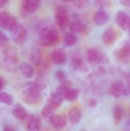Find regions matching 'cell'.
I'll list each match as a JSON object with an SVG mask.
<instances>
[{"label":"cell","instance_id":"obj_15","mask_svg":"<svg viewBox=\"0 0 130 131\" xmlns=\"http://www.w3.org/2000/svg\"><path fill=\"white\" fill-rule=\"evenodd\" d=\"M82 117V112L77 107H72L68 113V119L71 124L75 125L78 124Z\"/></svg>","mask_w":130,"mask_h":131},{"label":"cell","instance_id":"obj_3","mask_svg":"<svg viewBox=\"0 0 130 131\" xmlns=\"http://www.w3.org/2000/svg\"><path fill=\"white\" fill-rule=\"evenodd\" d=\"M55 21L57 26L61 28H66L69 25V16H68V10L64 6H58L55 11L54 15Z\"/></svg>","mask_w":130,"mask_h":131},{"label":"cell","instance_id":"obj_12","mask_svg":"<svg viewBox=\"0 0 130 131\" xmlns=\"http://www.w3.org/2000/svg\"><path fill=\"white\" fill-rule=\"evenodd\" d=\"M64 97V95L60 93L59 91H56L55 92L52 93L51 94V96L49 97L47 104H48L49 106H51V107H53L54 109L58 107L63 102Z\"/></svg>","mask_w":130,"mask_h":131},{"label":"cell","instance_id":"obj_14","mask_svg":"<svg viewBox=\"0 0 130 131\" xmlns=\"http://www.w3.org/2000/svg\"><path fill=\"white\" fill-rule=\"evenodd\" d=\"M51 61L56 64H63L67 61V55L62 49H56L51 54Z\"/></svg>","mask_w":130,"mask_h":131},{"label":"cell","instance_id":"obj_16","mask_svg":"<svg viewBox=\"0 0 130 131\" xmlns=\"http://www.w3.org/2000/svg\"><path fill=\"white\" fill-rule=\"evenodd\" d=\"M109 18L110 17L108 13L103 10H100L96 12L93 17V20L94 23L97 25H103L107 24L109 21Z\"/></svg>","mask_w":130,"mask_h":131},{"label":"cell","instance_id":"obj_26","mask_svg":"<svg viewBox=\"0 0 130 131\" xmlns=\"http://www.w3.org/2000/svg\"><path fill=\"white\" fill-rule=\"evenodd\" d=\"M54 109L53 107H51V106H49L48 104H46L45 107H44V108L41 110V114L44 117L50 120L54 115Z\"/></svg>","mask_w":130,"mask_h":131},{"label":"cell","instance_id":"obj_5","mask_svg":"<svg viewBox=\"0 0 130 131\" xmlns=\"http://www.w3.org/2000/svg\"><path fill=\"white\" fill-rule=\"evenodd\" d=\"M17 23L16 18L8 12H0V28L10 31Z\"/></svg>","mask_w":130,"mask_h":131},{"label":"cell","instance_id":"obj_6","mask_svg":"<svg viewBox=\"0 0 130 131\" xmlns=\"http://www.w3.org/2000/svg\"><path fill=\"white\" fill-rule=\"evenodd\" d=\"M87 59L88 62H90V64H93L104 63V62H107L109 61L107 57L103 52H101L100 50L94 48H91L87 50Z\"/></svg>","mask_w":130,"mask_h":131},{"label":"cell","instance_id":"obj_10","mask_svg":"<svg viewBox=\"0 0 130 131\" xmlns=\"http://www.w3.org/2000/svg\"><path fill=\"white\" fill-rule=\"evenodd\" d=\"M116 21L119 27H120L123 30H128L129 25L130 17L129 15L124 11H119L116 16Z\"/></svg>","mask_w":130,"mask_h":131},{"label":"cell","instance_id":"obj_2","mask_svg":"<svg viewBox=\"0 0 130 131\" xmlns=\"http://www.w3.org/2000/svg\"><path fill=\"white\" fill-rule=\"evenodd\" d=\"M39 40L44 46H51L59 41V34L56 28L53 27H45L39 33Z\"/></svg>","mask_w":130,"mask_h":131},{"label":"cell","instance_id":"obj_1","mask_svg":"<svg viewBox=\"0 0 130 131\" xmlns=\"http://www.w3.org/2000/svg\"><path fill=\"white\" fill-rule=\"evenodd\" d=\"M41 87L35 82L27 83L22 91V99L25 102L30 104H36L41 102Z\"/></svg>","mask_w":130,"mask_h":131},{"label":"cell","instance_id":"obj_30","mask_svg":"<svg viewBox=\"0 0 130 131\" xmlns=\"http://www.w3.org/2000/svg\"><path fill=\"white\" fill-rule=\"evenodd\" d=\"M120 3L126 7H130V0H119Z\"/></svg>","mask_w":130,"mask_h":131},{"label":"cell","instance_id":"obj_31","mask_svg":"<svg viewBox=\"0 0 130 131\" xmlns=\"http://www.w3.org/2000/svg\"><path fill=\"white\" fill-rule=\"evenodd\" d=\"M5 85V84L4 79H3L2 77H0V91H2L4 89Z\"/></svg>","mask_w":130,"mask_h":131},{"label":"cell","instance_id":"obj_13","mask_svg":"<svg viewBox=\"0 0 130 131\" xmlns=\"http://www.w3.org/2000/svg\"><path fill=\"white\" fill-rule=\"evenodd\" d=\"M50 122L53 127L56 129H62L66 127L67 120L65 115L57 114V115H54L50 119Z\"/></svg>","mask_w":130,"mask_h":131},{"label":"cell","instance_id":"obj_22","mask_svg":"<svg viewBox=\"0 0 130 131\" xmlns=\"http://www.w3.org/2000/svg\"><path fill=\"white\" fill-rule=\"evenodd\" d=\"M41 122L40 118L35 116L31 117V118L29 120L28 123L27 129L28 130H41Z\"/></svg>","mask_w":130,"mask_h":131},{"label":"cell","instance_id":"obj_27","mask_svg":"<svg viewBox=\"0 0 130 131\" xmlns=\"http://www.w3.org/2000/svg\"><path fill=\"white\" fill-rule=\"evenodd\" d=\"M8 41H9L8 37L0 31V46L5 45Z\"/></svg>","mask_w":130,"mask_h":131},{"label":"cell","instance_id":"obj_20","mask_svg":"<svg viewBox=\"0 0 130 131\" xmlns=\"http://www.w3.org/2000/svg\"><path fill=\"white\" fill-rule=\"evenodd\" d=\"M12 115L18 120H24L27 117V111L21 104L15 105L12 111Z\"/></svg>","mask_w":130,"mask_h":131},{"label":"cell","instance_id":"obj_11","mask_svg":"<svg viewBox=\"0 0 130 131\" xmlns=\"http://www.w3.org/2000/svg\"><path fill=\"white\" fill-rule=\"evenodd\" d=\"M41 5V0H22L21 5L24 10L28 12H34L39 9Z\"/></svg>","mask_w":130,"mask_h":131},{"label":"cell","instance_id":"obj_35","mask_svg":"<svg viewBox=\"0 0 130 131\" xmlns=\"http://www.w3.org/2000/svg\"><path fill=\"white\" fill-rule=\"evenodd\" d=\"M128 29H129V33H130V21H129V28H128Z\"/></svg>","mask_w":130,"mask_h":131},{"label":"cell","instance_id":"obj_33","mask_svg":"<svg viewBox=\"0 0 130 131\" xmlns=\"http://www.w3.org/2000/svg\"><path fill=\"white\" fill-rule=\"evenodd\" d=\"M15 130V129H14L13 127H9L4 128V130Z\"/></svg>","mask_w":130,"mask_h":131},{"label":"cell","instance_id":"obj_17","mask_svg":"<svg viewBox=\"0 0 130 131\" xmlns=\"http://www.w3.org/2000/svg\"><path fill=\"white\" fill-rule=\"evenodd\" d=\"M70 28L71 32L73 33H80L83 35H87L89 31L87 26L85 24H84L82 21H76L71 23Z\"/></svg>","mask_w":130,"mask_h":131},{"label":"cell","instance_id":"obj_21","mask_svg":"<svg viewBox=\"0 0 130 131\" xmlns=\"http://www.w3.org/2000/svg\"><path fill=\"white\" fill-rule=\"evenodd\" d=\"M80 94V91L76 89V88H67L65 93H64V99H66L68 101H76Z\"/></svg>","mask_w":130,"mask_h":131},{"label":"cell","instance_id":"obj_9","mask_svg":"<svg viewBox=\"0 0 130 131\" xmlns=\"http://www.w3.org/2000/svg\"><path fill=\"white\" fill-rule=\"evenodd\" d=\"M115 54L121 61H126L130 58V39L123 42L122 47L116 51Z\"/></svg>","mask_w":130,"mask_h":131},{"label":"cell","instance_id":"obj_8","mask_svg":"<svg viewBox=\"0 0 130 131\" xmlns=\"http://www.w3.org/2000/svg\"><path fill=\"white\" fill-rule=\"evenodd\" d=\"M116 38H117V32L115 30V28H113L112 26H109L104 30L102 36V40L105 45L107 46L113 45L115 43Z\"/></svg>","mask_w":130,"mask_h":131},{"label":"cell","instance_id":"obj_24","mask_svg":"<svg viewBox=\"0 0 130 131\" xmlns=\"http://www.w3.org/2000/svg\"><path fill=\"white\" fill-rule=\"evenodd\" d=\"M77 42V37L73 32L67 34L64 38V44L67 47H72Z\"/></svg>","mask_w":130,"mask_h":131},{"label":"cell","instance_id":"obj_29","mask_svg":"<svg viewBox=\"0 0 130 131\" xmlns=\"http://www.w3.org/2000/svg\"><path fill=\"white\" fill-rule=\"evenodd\" d=\"M72 64L74 65V68H80V67L82 65V61H81V60H80V59L76 58V59H74V60L73 61Z\"/></svg>","mask_w":130,"mask_h":131},{"label":"cell","instance_id":"obj_19","mask_svg":"<svg viewBox=\"0 0 130 131\" xmlns=\"http://www.w3.org/2000/svg\"><path fill=\"white\" fill-rule=\"evenodd\" d=\"M20 71L22 75L26 78H31L34 76V68L28 62H23L20 65Z\"/></svg>","mask_w":130,"mask_h":131},{"label":"cell","instance_id":"obj_4","mask_svg":"<svg viewBox=\"0 0 130 131\" xmlns=\"http://www.w3.org/2000/svg\"><path fill=\"white\" fill-rule=\"evenodd\" d=\"M110 91L111 95L115 98H123L129 95L126 84L120 80H116L112 82Z\"/></svg>","mask_w":130,"mask_h":131},{"label":"cell","instance_id":"obj_23","mask_svg":"<svg viewBox=\"0 0 130 131\" xmlns=\"http://www.w3.org/2000/svg\"><path fill=\"white\" fill-rule=\"evenodd\" d=\"M113 118L117 121H120L123 119H124V117L126 115V110L120 105H116L114 109H113Z\"/></svg>","mask_w":130,"mask_h":131},{"label":"cell","instance_id":"obj_28","mask_svg":"<svg viewBox=\"0 0 130 131\" xmlns=\"http://www.w3.org/2000/svg\"><path fill=\"white\" fill-rule=\"evenodd\" d=\"M126 88H127V91H128V94H130V72L127 73L126 75Z\"/></svg>","mask_w":130,"mask_h":131},{"label":"cell","instance_id":"obj_7","mask_svg":"<svg viewBox=\"0 0 130 131\" xmlns=\"http://www.w3.org/2000/svg\"><path fill=\"white\" fill-rule=\"evenodd\" d=\"M10 32L13 41L16 44L19 45L24 44L27 38V30L22 25L18 22L17 25L10 31Z\"/></svg>","mask_w":130,"mask_h":131},{"label":"cell","instance_id":"obj_32","mask_svg":"<svg viewBox=\"0 0 130 131\" xmlns=\"http://www.w3.org/2000/svg\"><path fill=\"white\" fill-rule=\"evenodd\" d=\"M8 2H9V0H0V8L3 7L5 5L7 4Z\"/></svg>","mask_w":130,"mask_h":131},{"label":"cell","instance_id":"obj_34","mask_svg":"<svg viewBox=\"0 0 130 131\" xmlns=\"http://www.w3.org/2000/svg\"><path fill=\"white\" fill-rule=\"evenodd\" d=\"M61 2H73L74 0H60Z\"/></svg>","mask_w":130,"mask_h":131},{"label":"cell","instance_id":"obj_18","mask_svg":"<svg viewBox=\"0 0 130 131\" xmlns=\"http://www.w3.org/2000/svg\"><path fill=\"white\" fill-rule=\"evenodd\" d=\"M29 60H30V62L32 63L33 64H34L36 66L40 65L43 60L41 50L38 48H33L30 52Z\"/></svg>","mask_w":130,"mask_h":131},{"label":"cell","instance_id":"obj_25","mask_svg":"<svg viewBox=\"0 0 130 131\" xmlns=\"http://www.w3.org/2000/svg\"><path fill=\"white\" fill-rule=\"evenodd\" d=\"M14 102V97L8 93L0 91V103L7 104V105H11Z\"/></svg>","mask_w":130,"mask_h":131}]
</instances>
